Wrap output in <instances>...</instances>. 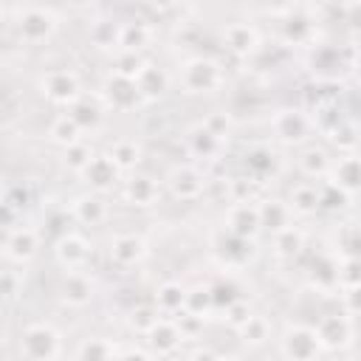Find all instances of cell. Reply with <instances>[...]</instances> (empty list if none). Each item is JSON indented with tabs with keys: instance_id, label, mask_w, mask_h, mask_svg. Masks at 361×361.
<instances>
[{
	"instance_id": "42",
	"label": "cell",
	"mask_w": 361,
	"mask_h": 361,
	"mask_svg": "<svg viewBox=\"0 0 361 361\" xmlns=\"http://www.w3.org/2000/svg\"><path fill=\"white\" fill-rule=\"evenodd\" d=\"M237 333H240V338H243L245 344L257 347V344H265V341H268L271 327H268V322H265L262 316H251V319H248Z\"/></svg>"
},
{
	"instance_id": "16",
	"label": "cell",
	"mask_w": 361,
	"mask_h": 361,
	"mask_svg": "<svg viewBox=\"0 0 361 361\" xmlns=\"http://www.w3.org/2000/svg\"><path fill=\"white\" fill-rule=\"evenodd\" d=\"M226 228L234 231L237 237L254 240L257 231L262 228L259 226V209L254 203H234V206H228V212H226Z\"/></svg>"
},
{
	"instance_id": "38",
	"label": "cell",
	"mask_w": 361,
	"mask_h": 361,
	"mask_svg": "<svg viewBox=\"0 0 361 361\" xmlns=\"http://www.w3.org/2000/svg\"><path fill=\"white\" fill-rule=\"evenodd\" d=\"M347 206H350V195L341 186H336L333 180L319 186V209H324V212H344Z\"/></svg>"
},
{
	"instance_id": "19",
	"label": "cell",
	"mask_w": 361,
	"mask_h": 361,
	"mask_svg": "<svg viewBox=\"0 0 361 361\" xmlns=\"http://www.w3.org/2000/svg\"><path fill=\"white\" fill-rule=\"evenodd\" d=\"M93 299V279L85 271H68L62 279V302L71 307H85Z\"/></svg>"
},
{
	"instance_id": "45",
	"label": "cell",
	"mask_w": 361,
	"mask_h": 361,
	"mask_svg": "<svg viewBox=\"0 0 361 361\" xmlns=\"http://www.w3.org/2000/svg\"><path fill=\"white\" fill-rule=\"evenodd\" d=\"M31 203V192H28V186H23V183H17V186H8L6 189V197H3V209H11L14 214L20 212L23 214V209Z\"/></svg>"
},
{
	"instance_id": "30",
	"label": "cell",
	"mask_w": 361,
	"mask_h": 361,
	"mask_svg": "<svg viewBox=\"0 0 361 361\" xmlns=\"http://www.w3.org/2000/svg\"><path fill=\"white\" fill-rule=\"evenodd\" d=\"M155 307L161 313H183V307H186V288L180 282H164L155 290Z\"/></svg>"
},
{
	"instance_id": "1",
	"label": "cell",
	"mask_w": 361,
	"mask_h": 361,
	"mask_svg": "<svg viewBox=\"0 0 361 361\" xmlns=\"http://www.w3.org/2000/svg\"><path fill=\"white\" fill-rule=\"evenodd\" d=\"M14 31L20 37V42H28V45H39L45 39L54 37L59 20L54 14V8H42V6H14Z\"/></svg>"
},
{
	"instance_id": "9",
	"label": "cell",
	"mask_w": 361,
	"mask_h": 361,
	"mask_svg": "<svg viewBox=\"0 0 361 361\" xmlns=\"http://www.w3.org/2000/svg\"><path fill=\"white\" fill-rule=\"evenodd\" d=\"M39 248V234L31 228V226H11L6 228V237H3V254L8 262H17V265H25Z\"/></svg>"
},
{
	"instance_id": "52",
	"label": "cell",
	"mask_w": 361,
	"mask_h": 361,
	"mask_svg": "<svg viewBox=\"0 0 361 361\" xmlns=\"http://www.w3.org/2000/svg\"><path fill=\"white\" fill-rule=\"evenodd\" d=\"M178 327H180V333H183V338H192V336H197L200 330H203V319L200 316H192V313H180V319H178Z\"/></svg>"
},
{
	"instance_id": "41",
	"label": "cell",
	"mask_w": 361,
	"mask_h": 361,
	"mask_svg": "<svg viewBox=\"0 0 361 361\" xmlns=\"http://www.w3.org/2000/svg\"><path fill=\"white\" fill-rule=\"evenodd\" d=\"M144 59L141 54H133V51H121L113 56V73H121V76H130V79H138V73L144 71Z\"/></svg>"
},
{
	"instance_id": "47",
	"label": "cell",
	"mask_w": 361,
	"mask_h": 361,
	"mask_svg": "<svg viewBox=\"0 0 361 361\" xmlns=\"http://www.w3.org/2000/svg\"><path fill=\"white\" fill-rule=\"evenodd\" d=\"M200 124H203V127H206L212 135H217L220 141H223V138L231 133V118H228V113H223V110H212V113H209V116H206Z\"/></svg>"
},
{
	"instance_id": "28",
	"label": "cell",
	"mask_w": 361,
	"mask_h": 361,
	"mask_svg": "<svg viewBox=\"0 0 361 361\" xmlns=\"http://www.w3.org/2000/svg\"><path fill=\"white\" fill-rule=\"evenodd\" d=\"M299 169H302L307 178H324V175L333 172V161H330V155H327L324 147L310 144V147H305L302 155H299Z\"/></svg>"
},
{
	"instance_id": "22",
	"label": "cell",
	"mask_w": 361,
	"mask_h": 361,
	"mask_svg": "<svg viewBox=\"0 0 361 361\" xmlns=\"http://www.w3.org/2000/svg\"><path fill=\"white\" fill-rule=\"evenodd\" d=\"M330 180L336 186H341L347 195L361 192V155H344V158H338L333 164Z\"/></svg>"
},
{
	"instance_id": "6",
	"label": "cell",
	"mask_w": 361,
	"mask_h": 361,
	"mask_svg": "<svg viewBox=\"0 0 361 361\" xmlns=\"http://www.w3.org/2000/svg\"><path fill=\"white\" fill-rule=\"evenodd\" d=\"M279 350L288 361H316L322 344L316 336V327H305V324H290L282 338H279Z\"/></svg>"
},
{
	"instance_id": "8",
	"label": "cell",
	"mask_w": 361,
	"mask_h": 361,
	"mask_svg": "<svg viewBox=\"0 0 361 361\" xmlns=\"http://www.w3.org/2000/svg\"><path fill=\"white\" fill-rule=\"evenodd\" d=\"M166 189L178 197V200H197L206 189V178L197 166L192 164H178L169 169L166 175Z\"/></svg>"
},
{
	"instance_id": "3",
	"label": "cell",
	"mask_w": 361,
	"mask_h": 361,
	"mask_svg": "<svg viewBox=\"0 0 361 361\" xmlns=\"http://www.w3.org/2000/svg\"><path fill=\"white\" fill-rule=\"evenodd\" d=\"M59 347V333L51 324H28L20 336V355L25 361H54Z\"/></svg>"
},
{
	"instance_id": "37",
	"label": "cell",
	"mask_w": 361,
	"mask_h": 361,
	"mask_svg": "<svg viewBox=\"0 0 361 361\" xmlns=\"http://www.w3.org/2000/svg\"><path fill=\"white\" fill-rule=\"evenodd\" d=\"M76 361H116V347L107 338H87L79 344Z\"/></svg>"
},
{
	"instance_id": "48",
	"label": "cell",
	"mask_w": 361,
	"mask_h": 361,
	"mask_svg": "<svg viewBox=\"0 0 361 361\" xmlns=\"http://www.w3.org/2000/svg\"><path fill=\"white\" fill-rule=\"evenodd\" d=\"M341 251H344V259H361V228L358 226H347L341 231Z\"/></svg>"
},
{
	"instance_id": "2",
	"label": "cell",
	"mask_w": 361,
	"mask_h": 361,
	"mask_svg": "<svg viewBox=\"0 0 361 361\" xmlns=\"http://www.w3.org/2000/svg\"><path fill=\"white\" fill-rule=\"evenodd\" d=\"M180 85L186 93H214L223 85V71L209 56H192L180 65Z\"/></svg>"
},
{
	"instance_id": "56",
	"label": "cell",
	"mask_w": 361,
	"mask_h": 361,
	"mask_svg": "<svg viewBox=\"0 0 361 361\" xmlns=\"http://www.w3.org/2000/svg\"><path fill=\"white\" fill-rule=\"evenodd\" d=\"M116 361H149L144 353H135V350H130V353H124V355H116Z\"/></svg>"
},
{
	"instance_id": "5",
	"label": "cell",
	"mask_w": 361,
	"mask_h": 361,
	"mask_svg": "<svg viewBox=\"0 0 361 361\" xmlns=\"http://www.w3.org/2000/svg\"><path fill=\"white\" fill-rule=\"evenodd\" d=\"M39 90L48 102L54 104H65L71 107L79 96H82V85H79V76L71 71V68H51L39 76Z\"/></svg>"
},
{
	"instance_id": "24",
	"label": "cell",
	"mask_w": 361,
	"mask_h": 361,
	"mask_svg": "<svg viewBox=\"0 0 361 361\" xmlns=\"http://www.w3.org/2000/svg\"><path fill=\"white\" fill-rule=\"evenodd\" d=\"M71 214L82 226H102L107 220V203L99 195H79L71 203Z\"/></svg>"
},
{
	"instance_id": "39",
	"label": "cell",
	"mask_w": 361,
	"mask_h": 361,
	"mask_svg": "<svg viewBox=\"0 0 361 361\" xmlns=\"http://www.w3.org/2000/svg\"><path fill=\"white\" fill-rule=\"evenodd\" d=\"M186 313H192V316H206V313H212L214 310V305H212V290H209V285H197V288H192V290H186V307H183Z\"/></svg>"
},
{
	"instance_id": "44",
	"label": "cell",
	"mask_w": 361,
	"mask_h": 361,
	"mask_svg": "<svg viewBox=\"0 0 361 361\" xmlns=\"http://www.w3.org/2000/svg\"><path fill=\"white\" fill-rule=\"evenodd\" d=\"M155 322H158V307L141 305V307H133V313H130V327H133L135 333H144V336H147Z\"/></svg>"
},
{
	"instance_id": "23",
	"label": "cell",
	"mask_w": 361,
	"mask_h": 361,
	"mask_svg": "<svg viewBox=\"0 0 361 361\" xmlns=\"http://www.w3.org/2000/svg\"><path fill=\"white\" fill-rule=\"evenodd\" d=\"M138 93H141V102H158L164 99V93L169 90V76L164 73V68L147 62L144 71L138 73Z\"/></svg>"
},
{
	"instance_id": "20",
	"label": "cell",
	"mask_w": 361,
	"mask_h": 361,
	"mask_svg": "<svg viewBox=\"0 0 361 361\" xmlns=\"http://www.w3.org/2000/svg\"><path fill=\"white\" fill-rule=\"evenodd\" d=\"M68 116L79 124V130H82V133H93V130H99V127H102V121H104V107H102V102H99V99L79 96V99L68 107Z\"/></svg>"
},
{
	"instance_id": "18",
	"label": "cell",
	"mask_w": 361,
	"mask_h": 361,
	"mask_svg": "<svg viewBox=\"0 0 361 361\" xmlns=\"http://www.w3.org/2000/svg\"><path fill=\"white\" fill-rule=\"evenodd\" d=\"M223 42L234 56H251L259 45V34L251 23H231L223 34Z\"/></svg>"
},
{
	"instance_id": "13",
	"label": "cell",
	"mask_w": 361,
	"mask_h": 361,
	"mask_svg": "<svg viewBox=\"0 0 361 361\" xmlns=\"http://www.w3.org/2000/svg\"><path fill=\"white\" fill-rule=\"evenodd\" d=\"M313 17L307 14V8H302V6H288L285 8V17L279 20V34H282V39L285 42H290V45H302V42H307L310 37H313Z\"/></svg>"
},
{
	"instance_id": "25",
	"label": "cell",
	"mask_w": 361,
	"mask_h": 361,
	"mask_svg": "<svg viewBox=\"0 0 361 361\" xmlns=\"http://www.w3.org/2000/svg\"><path fill=\"white\" fill-rule=\"evenodd\" d=\"M152 39V28L144 23V20H127L121 23V31H118V48L121 51H133V54H141Z\"/></svg>"
},
{
	"instance_id": "34",
	"label": "cell",
	"mask_w": 361,
	"mask_h": 361,
	"mask_svg": "<svg viewBox=\"0 0 361 361\" xmlns=\"http://www.w3.org/2000/svg\"><path fill=\"white\" fill-rule=\"evenodd\" d=\"M220 138L217 135H212L203 124H197V127H192L189 130V149L197 155V158H214L217 152H220Z\"/></svg>"
},
{
	"instance_id": "50",
	"label": "cell",
	"mask_w": 361,
	"mask_h": 361,
	"mask_svg": "<svg viewBox=\"0 0 361 361\" xmlns=\"http://www.w3.org/2000/svg\"><path fill=\"white\" fill-rule=\"evenodd\" d=\"M251 316H254V313H251V307H248V302H245V299H240L237 305H231V307L226 310V322H228L234 330H240Z\"/></svg>"
},
{
	"instance_id": "31",
	"label": "cell",
	"mask_w": 361,
	"mask_h": 361,
	"mask_svg": "<svg viewBox=\"0 0 361 361\" xmlns=\"http://www.w3.org/2000/svg\"><path fill=\"white\" fill-rule=\"evenodd\" d=\"M48 135H51V141L59 144L62 149H68V147H73V144L82 141V130H79V124H76L68 113H62V116H56V118L51 121Z\"/></svg>"
},
{
	"instance_id": "51",
	"label": "cell",
	"mask_w": 361,
	"mask_h": 361,
	"mask_svg": "<svg viewBox=\"0 0 361 361\" xmlns=\"http://www.w3.org/2000/svg\"><path fill=\"white\" fill-rule=\"evenodd\" d=\"M20 288H23V276L17 274V271H3V296H6V302H11L17 293H20Z\"/></svg>"
},
{
	"instance_id": "32",
	"label": "cell",
	"mask_w": 361,
	"mask_h": 361,
	"mask_svg": "<svg viewBox=\"0 0 361 361\" xmlns=\"http://www.w3.org/2000/svg\"><path fill=\"white\" fill-rule=\"evenodd\" d=\"M302 248H305V234H302V228L288 226V228H282V231L274 234V251H276V257L293 259V257L302 254Z\"/></svg>"
},
{
	"instance_id": "57",
	"label": "cell",
	"mask_w": 361,
	"mask_h": 361,
	"mask_svg": "<svg viewBox=\"0 0 361 361\" xmlns=\"http://www.w3.org/2000/svg\"><path fill=\"white\" fill-rule=\"evenodd\" d=\"M189 361H217V355H212L209 350H197V353H195Z\"/></svg>"
},
{
	"instance_id": "26",
	"label": "cell",
	"mask_w": 361,
	"mask_h": 361,
	"mask_svg": "<svg viewBox=\"0 0 361 361\" xmlns=\"http://www.w3.org/2000/svg\"><path fill=\"white\" fill-rule=\"evenodd\" d=\"M259 226L262 228H268V231H282V228H288L290 226V206L285 203V200H276V197H268V200H262L259 206Z\"/></svg>"
},
{
	"instance_id": "10",
	"label": "cell",
	"mask_w": 361,
	"mask_h": 361,
	"mask_svg": "<svg viewBox=\"0 0 361 361\" xmlns=\"http://www.w3.org/2000/svg\"><path fill=\"white\" fill-rule=\"evenodd\" d=\"M316 336L324 350H347L353 344V322L344 313H327L319 319Z\"/></svg>"
},
{
	"instance_id": "4",
	"label": "cell",
	"mask_w": 361,
	"mask_h": 361,
	"mask_svg": "<svg viewBox=\"0 0 361 361\" xmlns=\"http://www.w3.org/2000/svg\"><path fill=\"white\" fill-rule=\"evenodd\" d=\"M212 251H214V257L220 259V265H226V268H245V265L254 259V254H257L254 240L237 237V234L228 231L226 226L212 234Z\"/></svg>"
},
{
	"instance_id": "54",
	"label": "cell",
	"mask_w": 361,
	"mask_h": 361,
	"mask_svg": "<svg viewBox=\"0 0 361 361\" xmlns=\"http://www.w3.org/2000/svg\"><path fill=\"white\" fill-rule=\"evenodd\" d=\"M344 310L361 316V285L358 288H347L344 290Z\"/></svg>"
},
{
	"instance_id": "12",
	"label": "cell",
	"mask_w": 361,
	"mask_h": 361,
	"mask_svg": "<svg viewBox=\"0 0 361 361\" xmlns=\"http://www.w3.org/2000/svg\"><path fill=\"white\" fill-rule=\"evenodd\" d=\"M54 254H56V262L65 268V271H82L85 262L90 259V243L76 234V231H65L56 245H54Z\"/></svg>"
},
{
	"instance_id": "43",
	"label": "cell",
	"mask_w": 361,
	"mask_h": 361,
	"mask_svg": "<svg viewBox=\"0 0 361 361\" xmlns=\"http://www.w3.org/2000/svg\"><path fill=\"white\" fill-rule=\"evenodd\" d=\"M90 161H93V149H90L85 141H79V144H73V147L65 149V166L73 169V172H79V175H82V169H85Z\"/></svg>"
},
{
	"instance_id": "29",
	"label": "cell",
	"mask_w": 361,
	"mask_h": 361,
	"mask_svg": "<svg viewBox=\"0 0 361 361\" xmlns=\"http://www.w3.org/2000/svg\"><path fill=\"white\" fill-rule=\"evenodd\" d=\"M310 282L319 290H333L338 288V262L330 254H319L310 262Z\"/></svg>"
},
{
	"instance_id": "7",
	"label": "cell",
	"mask_w": 361,
	"mask_h": 361,
	"mask_svg": "<svg viewBox=\"0 0 361 361\" xmlns=\"http://www.w3.org/2000/svg\"><path fill=\"white\" fill-rule=\"evenodd\" d=\"M102 99L107 107L118 110V113H127L133 110L138 102H141V93H138V82L130 79V76H121V73H107L104 76V85H102Z\"/></svg>"
},
{
	"instance_id": "35",
	"label": "cell",
	"mask_w": 361,
	"mask_h": 361,
	"mask_svg": "<svg viewBox=\"0 0 361 361\" xmlns=\"http://www.w3.org/2000/svg\"><path fill=\"white\" fill-rule=\"evenodd\" d=\"M110 158H113V164H116L121 172H130V169H135L138 161H141V147H138L135 141H130V138H121V141L113 144Z\"/></svg>"
},
{
	"instance_id": "46",
	"label": "cell",
	"mask_w": 361,
	"mask_h": 361,
	"mask_svg": "<svg viewBox=\"0 0 361 361\" xmlns=\"http://www.w3.org/2000/svg\"><path fill=\"white\" fill-rule=\"evenodd\" d=\"M361 285V259L338 262V288H358Z\"/></svg>"
},
{
	"instance_id": "58",
	"label": "cell",
	"mask_w": 361,
	"mask_h": 361,
	"mask_svg": "<svg viewBox=\"0 0 361 361\" xmlns=\"http://www.w3.org/2000/svg\"><path fill=\"white\" fill-rule=\"evenodd\" d=\"M353 76H355V82L361 85V54L353 59Z\"/></svg>"
},
{
	"instance_id": "55",
	"label": "cell",
	"mask_w": 361,
	"mask_h": 361,
	"mask_svg": "<svg viewBox=\"0 0 361 361\" xmlns=\"http://www.w3.org/2000/svg\"><path fill=\"white\" fill-rule=\"evenodd\" d=\"M344 20L350 23V28L361 31V3H350V6H344Z\"/></svg>"
},
{
	"instance_id": "21",
	"label": "cell",
	"mask_w": 361,
	"mask_h": 361,
	"mask_svg": "<svg viewBox=\"0 0 361 361\" xmlns=\"http://www.w3.org/2000/svg\"><path fill=\"white\" fill-rule=\"evenodd\" d=\"M180 338H183V333H180L178 322H169V319H158V322L152 324V330L147 333V341H149V347H152L158 355L175 353V350L180 347Z\"/></svg>"
},
{
	"instance_id": "40",
	"label": "cell",
	"mask_w": 361,
	"mask_h": 361,
	"mask_svg": "<svg viewBox=\"0 0 361 361\" xmlns=\"http://www.w3.org/2000/svg\"><path fill=\"white\" fill-rule=\"evenodd\" d=\"M118 31H121V25L99 20L90 25V42L96 48H118Z\"/></svg>"
},
{
	"instance_id": "27",
	"label": "cell",
	"mask_w": 361,
	"mask_h": 361,
	"mask_svg": "<svg viewBox=\"0 0 361 361\" xmlns=\"http://www.w3.org/2000/svg\"><path fill=\"white\" fill-rule=\"evenodd\" d=\"M243 164H245L248 178H254V180L268 178V175L276 172V155H274L271 147H262V144H259V147H251V149L245 152Z\"/></svg>"
},
{
	"instance_id": "53",
	"label": "cell",
	"mask_w": 361,
	"mask_h": 361,
	"mask_svg": "<svg viewBox=\"0 0 361 361\" xmlns=\"http://www.w3.org/2000/svg\"><path fill=\"white\" fill-rule=\"evenodd\" d=\"M248 195H251L248 178H231V197H234V203H251Z\"/></svg>"
},
{
	"instance_id": "11",
	"label": "cell",
	"mask_w": 361,
	"mask_h": 361,
	"mask_svg": "<svg viewBox=\"0 0 361 361\" xmlns=\"http://www.w3.org/2000/svg\"><path fill=\"white\" fill-rule=\"evenodd\" d=\"M271 130H274V135H276L282 144H302V141L307 138V133H310V118H307L302 110L285 107V110L274 113Z\"/></svg>"
},
{
	"instance_id": "36",
	"label": "cell",
	"mask_w": 361,
	"mask_h": 361,
	"mask_svg": "<svg viewBox=\"0 0 361 361\" xmlns=\"http://www.w3.org/2000/svg\"><path fill=\"white\" fill-rule=\"evenodd\" d=\"M290 212L296 214H313L319 209V186H310V183H299L293 192H290Z\"/></svg>"
},
{
	"instance_id": "17",
	"label": "cell",
	"mask_w": 361,
	"mask_h": 361,
	"mask_svg": "<svg viewBox=\"0 0 361 361\" xmlns=\"http://www.w3.org/2000/svg\"><path fill=\"white\" fill-rule=\"evenodd\" d=\"M118 172H121V169L113 164L110 155H93V161L82 169V180H85L90 189L104 192V189H110V186L118 180Z\"/></svg>"
},
{
	"instance_id": "49",
	"label": "cell",
	"mask_w": 361,
	"mask_h": 361,
	"mask_svg": "<svg viewBox=\"0 0 361 361\" xmlns=\"http://www.w3.org/2000/svg\"><path fill=\"white\" fill-rule=\"evenodd\" d=\"M330 138H333V144H336L338 149H353V147L358 144V138H355V127L347 124V121H338V124L330 130Z\"/></svg>"
},
{
	"instance_id": "14",
	"label": "cell",
	"mask_w": 361,
	"mask_h": 361,
	"mask_svg": "<svg viewBox=\"0 0 361 361\" xmlns=\"http://www.w3.org/2000/svg\"><path fill=\"white\" fill-rule=\"evenodd\" d=\"M144 257H147V243H144V237L124 231V234H116V237L110 240V259H113L118 268H133V265H138Z\"/></svg>"
},
{
	"instance_id": "59",
	"label": "cell",
	"mask_w": 361,
	"mask_h": 361,
	"mask_svg": "<svg viewBox=\"0 0 361 361\" xmlns=\"http://www.w3.org/2000/svg\"><path fill=\"white\" fill-rule=\"evenodd\" d=\"M217 361H234V358H217Z\"/></svg>"
},
{
	"instance_id": "33",
	"label": "cell",
	"mask_w": 361,
	"mask_h": 361,
	"mask_svg": "<svg viewBox=\"0 0 361 361\" xmlns=\"http://www.w3.org/2000/svg\"><path fill=\"white\" fill-rule=\"evenodd\" d=\"M209 290H212V305H214V310H223V313H226L231 305H237V302L243 299L240 285H237L234 279H228V276L214 279V282L209 285Z\"/></svg>"
},
{
	"instance_id": "15",
	"label": "cell",
	"mask_w": 361,
	"mask_h": 361,
	"mask_svg": "<svg viewBox=\"0 0 361 361\" xmlns=\"http://www.w3.org/2000/svg\"><path fill=\"white\" fill-rule=\"evenodd\" d=\"M121 195H124V200H127L130 206H138V209H149V206L158 200V195H161V186H158V180H155L152 175L135 172V175H130V178L124 180V189H121Z\"/></svg>"
}]
</instances>
